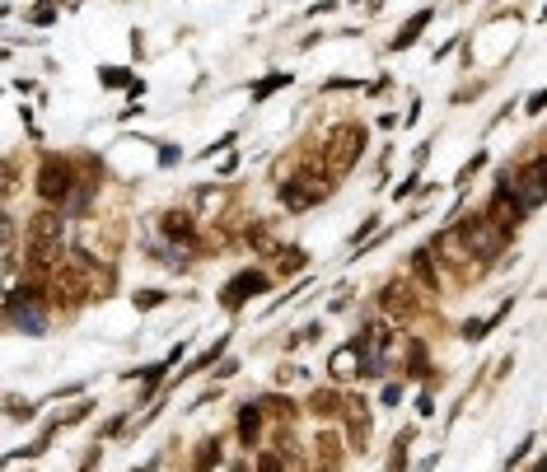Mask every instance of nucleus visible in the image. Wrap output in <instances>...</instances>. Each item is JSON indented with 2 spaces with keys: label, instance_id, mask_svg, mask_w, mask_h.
I'll return each instance as SVG.
<instances>
[{
  "label": "nucleus",
  "instance_id": "13",
  "mask_svg": "<svg viewBox=\"0 0 547 472\" xmlns=\"http://www.w3.org/2000/svg\"><path fill=\"white\" fill-rule=\"evenodd\" d=\"M257 435H263V416H257V403H248L239 412V440L248 444V450H257Z\"/></svg>",
  "mask_w": 547,
  "mask_h": 472
},
{
  "label": "nucleus",
  "instance_id": "8",
  "mask_svg": "<svg viewBox=\"0 0 547 472\" xmlns=\"http://www.w3.org/2000/svg\"><path fill=\"white\" fill-rule=\"evenodd\" d=\"M487 220H491L496 229H501L506 239H510V234H515V225L525 220V206L515 201V192H510V187H501V192L491 197V206H487Z\"/></svg>",
  "mask_w": 547,
  "mask_h": 472
},
{
  "label": "nucleus",
  "instance_id": "4",
  "mask_svg": "<svg viewBox=\"0 0 547 472\" xmlns=\"http://www.w3.org/2000/svg\"><path fill=\"white\" fill-rule=\"evenodd\" d=\"M459 239H463V248L472 253V257H496L506 248V234L496 229L487 216H468L463 225H459Z\"/></svg>",
  "mask_w": 547,
  "mask_h": 472
},
{
  "label": "nucleus",
  "instance_id": "23",
  "mask_svg": "<svg viewBox=\"0 0 547 472\" xmlns=\"http://www.w3.org/2000/svg\"><path fill=\"white\" fill-rule=\"evenodd\" d=\"M103 85H112V89L127 85V70H103Z\"/></svg>",
  "mask_w": 547,
  "mask_h": 472
},
{
  "label": "nucleus",
  "instance_id": "18",
  "mask_svg": "<svg viewBox=\"0 0 547 472\" xmlns=\"http://www.w3.org/2000/svg\"><path fill=\"white\" fill-rule=\"evenodd\" d=\"M248 244H253V248H263V253H281V248H276V239H272V234H267L263 225H253V229H248Z\"/></svg>",
  "mask_w": 547,
  "mask_h": 472
},
{
  "label": "nucleus",
  "instance_id": "10",
  "mask_svg": "<svg viewBox=\"0 0 547 472\" xmlns=\"http://www.w3.org/2000/svg\"><path fill=\"white\" fill-rule=\"evenodd\" d=\"M519 192H525V197H519V206H525V210L547 201V159H534L529 169L519 174Z\"/></svg>",
  "mask_w": 547,
  "mask_h": 472
},
{
  "label": "nucleus",
  "instance_id": "6",
  "mask_svg": "<svg viewBox=\"0 0 547 472\" xmlns=\"http://www.w3.org/2000/svg\"><path fill=\"white\" fill-rule=\"evenodd\" d=\"M379 309H384L389 318H398V323H408V318H417V290L408 286V281H389L384 290H379Z\"/></svg>",
  "mask_w": 547,
  "mask_h": 472
},
{
  "label": "nucleus",
  "instance_id": "14",
  "mask_svg": "<svg viewBox=\"0 0 547 472\" xmlns=\"http://www.w3.org/2000/svg\"><path fill=\"white\" fill-rule=\"evenodd\" d=\"M164 234H174V239H193V216H187V210H169V216H164Z\"/></svg>",
  "mask_w": 547,
  "mask_h": 472
},
{
  "label": "nucleus",
  "instance_id": "11",
  "mask_svg": "<svg viewBox=\"0 0 547 472\" xmlns=\"http://www.w3.org/2000/svg\"><path fill=\"white\" fill-rule=\"evenodd\" d=\"M337 468H342V440L323 431L318 435V472H337Z\"/></svg>",
  "mask_w": 547,
  "mask_h": 472
},
{
  "label": "nucleus",
  "instance_id": "22",
  "mask_svg": "<svg viewBox=\"0 0 547 472\" xmlns=\"http://www.w3.org/2000/svg\"><path fill=\"white\" fill-rule=\"evenodd\" d=\"M257 472H285V463L276 454H257Z\"/></svg>",
  "mask_w": 547,
  "mask_h": 472
},
{
  "label": "nucleus",
  "instance_id": "17",
  "mask_svg": "<svg viewBox=\"0 0 547 472\" xmlns=\"http://www.w3.org/2000/svg\"><path fill=\"white\" fill-rule=\"evenodd\" d=\"M220 459V440H202V450H197V472H211Z\"/></svg>",
  "mask_w": 547,
  "mask_h": 472
},
{
  "label": "nucleus",
  "instance_id": "9",
  "mask_svg": "<svg viewBox=\"0 0 547 472\" xmlns=\"http://www.w3.org/2000/svg\"><path fill=\"white\" fill-rule=\"evenodd\" d=\"M267 290V276L263 272H239L229 281V286L220 290V299H225V309H239L244 299H253V295H263Z\"/></svg>",
  "mask_w": 547,
  "mask_h": 472
},
{
  "label": "nucleus",
  "instance_id": "12",
  "mask_svg": "<svg viewBox=\"0 0 547 472\" xmlns=\"http://www.w3.org/2000/svg\"><path fill=\"white\" fill-rule=\"evenodd\" d=\"M412 276L421 281L426 290H440V272H435V263H431V253H426V248L412 253Z\"/></svg>",
  "mask_w": 547,
  "mask_h": 472
},
{
  "label": "nucleus",
  "instance_id": "3",
  "mask_svg": "<svg viewBox=\"0 0 547 472\" xmlns=\"http://www.w3.org/2000/svg\"><path fill=\"white\" fill-rule=\"evenodd\" d=\"M361 150H365V131L361 127H332L327 146H323V169L332 178H342V174H351L355 164H361Z\"/></svg>",
  "mask_w": 547,
  "mask_h": 472
},
{
  "label": "nucleus",
  "instance_id": "16",
  "mask_svg": "<svg viewBox=\"0 0 547 472\" xmlns=\"http://www.w3.org/2000/svg\"><path fill=\"white\" fill-rule=\"evenodd\" d=\"M426 23H431V10H421L412 23H402V33L393 38V47H398V52H402V47H412V42H417V33L426 29Z\"/></svg>",
  "mask_w": 547,
  "mask_h": 472
},
{
  "label": "nucleus",
  "instance_id": "25",
  "mask_svg": "<svg viewBox=\"0 0 547 472\" xmlns=\"http://www.w3.org/2000/svg\"><path fill=\"white\" fill-rule=\"evenodd\" d=\"M534 472H547V459H543V463H538V468H534Z\"/></svg>",
  "mask_w": 547,
  "mask_h": 472
},
{
  "label": "nucleus",
  "instance_id": "20",
  "mask_svg": "<svg viewBox=\"0 0 547 472\" xmlns=\"http://www.w3.org/2000/svg\"><path fill=\"white\" fill-rule=\"evenodd\" d=\"M285 80H291V76H267L263 85H257V89H253V99H267V94H276V89H281Z\"/></svg>",
  "mask_w": 547,
  "mask_h": 472
},
{
  "label": "nucleus",
  "instance_id": "19",
  "mask_svg": "<svg viewBox=\"0 0 547 472\" xmlns=\"http://www.w3.org/2000/svg\"><path fill=\"white\" fill-rule=\"evenodd\" d=\"M276 257H281V272H295V267H304V253H300V248H281Z\"/></svg>",
  "mask_w": 547,
  "mask_h": 472
},
{
  "label": "nucleus",
  "instance_id": "24",
  "mask_svg": "<svg viewBox=\"0 0 547 472\" xmlns=\"http://www.w3.org/2000/svg\"><path fill=\"white\" fill-rule=\"evenodd\" d=\"M538 108H547V89H538L534 99H529V112H538Z\"/></svg>",
  "mask_w": 547,
  "mask_h": 472
},
{
  "label": "nucleus",
  "instance_id": "21",
  "mask_svg": "<svg viewBox=\"0 0 547 472\" xmlns=\"http://www.w3.org/2000/svg\"><path fill=\"white\" fill-rule=\"evenodd\" d=\"M159 304H164L159 290H140V295H136V309H159Z\"/></svg>",
  "mask_w": 547,
  "mask_h": 472
},
{
  "label": "nucleus",
  "instance_id": "2",
  "mask_svg": "<svg viewBox=\"0 0 547 472\" xmlns=\"http://www.w3.org/2000/svg\"><path fill=\"white\" fill-rule=\"evenodd\" d=\"M337 178H332L323 164H309V169L295 178V183H285L281 187V206L285 210H304V206H314V201H323V197H332L337 187H332Z\"/></svg>",
  "mask_w": 547,
  "mask_h": 472
},
{
  "label": "nucleus",
  "instance_id": "7",
  "mask_svg": "<svg viewBox=\"0 0 547 472\" xmlns=\"http://www.w3.org/2000/svg\"><path fill=\"white\" fill-rule=\"evenodd\" d=\"M38 299H42L38 290H14V295L5 299V314H10V323L29 327V333H42V304H38Z\"/></svg>",
  "mask_w": 547,
  "mask_h": 472
},
{
  "label": "nucleus",
  "instance_id": "5",
  "mask_svg": "<svg viewBox=\"0 0 547 472\" xmlns=\"http://www.w3.org/2000/svg\"><path fill=\"white\" fill-rule=\"evenodd\" d=\"M70 187H76L70 164H66V159H42V169H38V192H42L47 201H66Z\"/></svg>",
  "mask_w": 547,
  "mask_h": 472
},
{
  "label": "nucleus",
  "instance_id": "15",
  "mask_svg": "<svg viewBox=\"0 0 547 472\" xmlns=\"http://www.w3.org/2000/svg\"><path fill=\"white\" fill-rule=\"evenodd\" d=\"M337 407H342V397L332 393V388H318L314 397H309V412H314V416H332Z\"/></svg>",
  "mask_w": 547,
  "mask_h": 472
},
{
  "label": "nucleus",
  "instance_id": "1",
  "mask_svg": "<svg viewBox=\"0 0 547 472\" xmlns=\"http://www.w3.org/2000/svg\"><path fill=\"white\" fill-rule=\"evenodd\" d=\"M61 248H66V229H61V216H33L29 220V244H23V267L29 276H52L61 267Z\"/></svg>",
  "mask_w": 547,
  "mask_h": 472
}]
</instances>
